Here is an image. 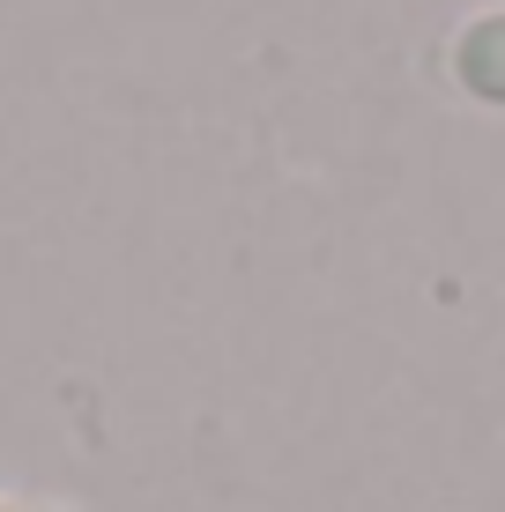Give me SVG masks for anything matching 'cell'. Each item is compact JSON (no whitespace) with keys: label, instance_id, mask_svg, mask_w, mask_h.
Segmentation results:
<instances>
[{"label":"cell","instance_id":"cell-1","mask_svg":"<svg viewBox=\"0 0 505 512\" xmlns=\"http://www.w3.org/2000/svg\"><path fill=\"white\" fill-rule=\"evenodd\" d=\"M454 67H461V82H468L476 97L505 104V15H483V23L468 30L461 52H454Z\"/></svg>","mask_w":505,"mask_h":512}]
</instances>
